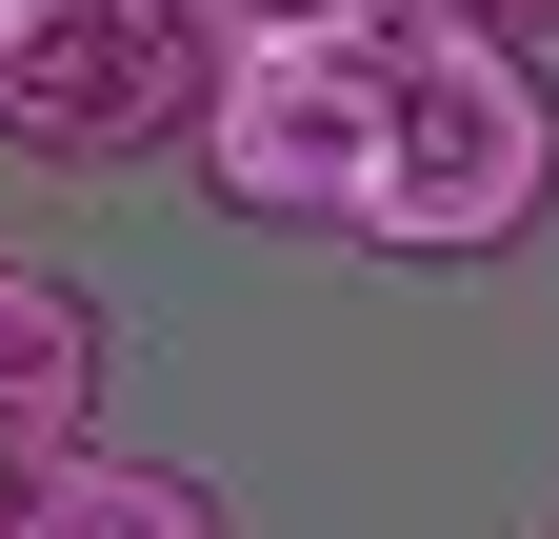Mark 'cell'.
I'll return each instance as SVG.
<instances>
[{"label":"cell","instance_id":"1","mask_svg":"<svg viewBox=\"0 0 559 539\" xmlns=\"http://www.w3.org/2000/svg\"><path fill=\"white\" fill-rule=\"evenodd\" d=\"M559 200V100H539V40L500 21H400L380 40V180H360V240L380 260H500L539 240Z\"/></svg>","mask_w":559,"mask_h":539},{"label":"cell","instance_id":"2","mask_svg":"<svg viewBox=\"0 0 559 539\" xmlns=\"http://www.w3.org/2000/svg\"><path fill=\"white\" fill-rule=\"evenodd\" d=\"M200 100H221V0H40L0 141L40 180H120V160H200Z\"/></svg>","mask_w":559,"mask_h":539},{"label":"cell","instance_id":"3","mask_svg":"<svg viewBox=\"0 0 559 539\" xmlns=\"http://www.w3.org/2000/svg\"><path fill=\"white\" fill-rule=\"evenodd\" d=\"M360 180H380V40H221L200 200L280 240H360Z\"/></svg>","mask_w":559,"mask_h":539},{"label":"cell","instance_id":"4","mask_svg":"<svg viewBox=\"0 0 559 539\" xmlns=\"http://www.w3.org/2000/svg\"><path fill=\"white\" fill-rule=\"evenodd\" d=\"M100 440V300L60 260H0V539L40 519V480Z\"/></svg>","mask_w":559,"mask_h":539},{"label":"cell","instance_id":"5","mask_svg":"<svg viewBox=\"0 0 559 539\" xmlns=\"http://www.w3.org/2000/svg\"><path fill=\"white\" fill-rule=\"evenodd\" d=\"M21 539H240V519H221V480H180V459H100V440H81Z\"/></svg>","mask_w":559,"mask_h":539},{"label":"cell","instance_id":"6","mask_svg":"<svg viewBox=\"0 0 559 539\" xmlns=\"http://www.w3.org/2000/svg\"><path fill=\"white\" fill-rule=\"evenodd\" d=\"M440 0H221V40H400Z\"/></svg>","mask_w":559,"mask_h":539},{"label":"cell","instance_id":"7","mask_svg":"<svg viewBox=\"0 0 559 539\" xmlns=\"http://www.w3.org/2000/svg\"><path fill=\"white\" fill-rule=\"evenodd\" d=\"M460 21H500V40H559V0H460Z\"/></svg>","mask_w":559,"mask_h":539},{"label":"cell","instance_id":"8","mask_svg":"<svg viewBox=\"0 0 559 539\" xmlns=\"http://www.w3.org/2000/svg\"><path fill=\"white\" fill-rule=\"evenodd\" d=\"M21 21H40V0H0V81H21Z\"/></svg>","mask_w":559,"mask_h":539},{"label":"cell","instance_id":"9","mask_svg":"<svg viewBox=\"0 0 559 539\" xmlns=\"http://www.w3.org/2000/svg\"><path fill=\"white\" fill-rule=\"evenodd\" d=\"M539 539H559V519H539Z\"/></svg>","mask_w":559,"mask_h":539}]
</instances>
